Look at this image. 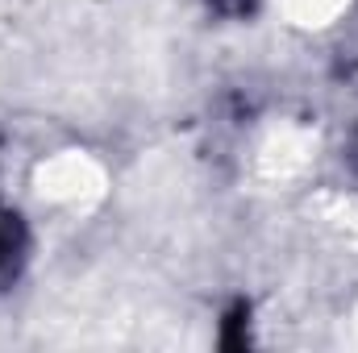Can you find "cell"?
<instances>
[{"label": "cell", "mask_w": 358, "mask_h": 353, "mask_svg": "<svg viewBox=\"0 0 358 353\" xmlns=\"http://www.w3.org/2000/svg\"><path fill=\"white\" fill-rule=\"evenodd\" d=\"M17 250H21V225H17V216L0 212V270L17 258Z\"/></svg>", "instance_id": "1"}, {"label": "cell", "mask_w": 358, "mask_h": 353, "mask_svg": "<svg viewBox=\"0 0 358 353\" xmlns=\"http://www.w3.org/2000/svg\"><path fill=\"white\" fill-rule=\"evenodd\" d=\"M208 4H213L217 13H229V17H238V13H246L255 0H208Z\"/></svg>", "instance_id": "2"}]
</instances>
